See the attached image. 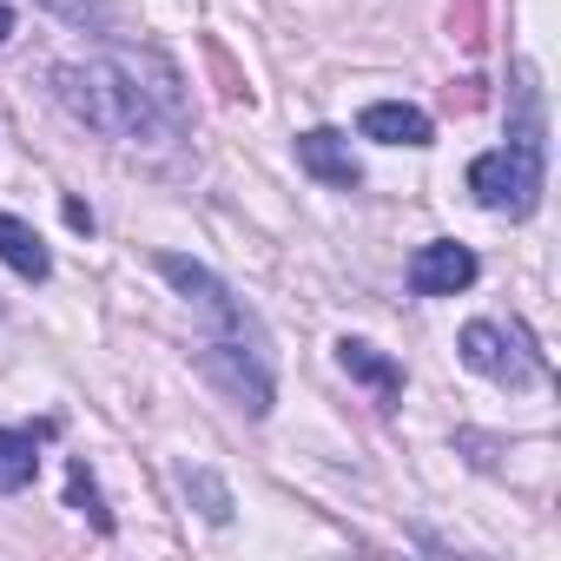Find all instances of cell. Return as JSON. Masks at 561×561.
Returning <instances> with one entry per match:
<instances>
[{"label": "cell", "instance_id": "9", "mask_svg": "<svg viewBox=\"0 0 561 561\" xmlns=\"http://www.w3.org/2000/svg\"><path fill=\"white\" fill-rule=\"evenodd\" d=\"M337 364H344L351 377H364V383H370V390H377L383 403H397V397H403V370H397V364H390L383 351H370V344L344 337V344H337Z\"/></svg>", "mask_w": 561, "mask_h": 561}, {"label": "cell", "instance_id": "8", "mask_svg": "<svg viewBox=\"0 0 561 561\" xmlns=\"http://www.w3.org/2000/svg\"><path fill=\"white\" fill-rule=\"evenodd\" d=\"M0 264H14L21 277H47V271H54L41 231H34L27 218H14V211H0Z\"/></svg>", "mask_w": 561, "mask_h": 561}, {"label": "cell", "instance_id": "5", "mask_svg": "<svg viewBox=\"0 0 561 561\" xmlns=\"http://www.w3.org/2000/svg\"><path fill=\"white\" fill-rule=\"evenodd\" d=\"M469 285H476V251H469V244L436 238V244H423V251L410 257V291H416V298H456V291H469Z\"/></svg>", "mask_w": 561, "mask_h": 561}, {"label": "cell", "instance_id": "11", "mask_svg": "<svg viewBox=\"0 0 561 561\" xmlns=\"http://www.w3.org/2000/svg\"><path fill=\"white\" fill-rule=\"evenodd\" d=\"M67 495H73V508H87L100 528H113V515L100 508V489H93V476H87V462H73V476H67Z\"/></svg>", "mask_w": 561, "mask_h": 561}, {"label": "cell", "instance_id": "10", "mask_svg": "<svg viewBox=\"0 0 561 561\" xmlns=\"http://www.w3.org/2000/svg\"><path fill=\"white\" fill-rule=\"evenodd\" d=\"M41 476V443L27 430H0V495H14Z\"/></svg>", "mask_w": 561, "mask_h": 561}, {"label": "cell", "instance_id": "1", "mask_svg": "<svg viewBox=\"0 0 561 561\" xmlns=\"http://www.w3.org/2000/svg\"><path fill=\"white\" fill-rule=\"evenodd\" d=\"M159 271L218 324V331H211V370L231 383V397H238L251 416H264V410H271V357H264V337H257L251 311L218 285L205 264H192V257H159Z\"/></svg>", "mask_w": 561, "mask_h": 561}, {"label": "cell", "instance_id": "3", "mask_svg": "<svg viewBox=\"0 0 561 561\" xmlns=\"http://www.w3.org/2000/svg\"><path fill=\"white\" fill-rule=\"evenodd\" d=\"M469 192L489 205V211H508V218H528L535 198H541V139L535 126L522 139H508L502 152H482L469 165Z\"/></svg>", "mask_w": 561, "mask_h": 561}, {"label": "cell", "instance_id": "7", "mask_svg": "<svg viewBox=\"0 0 561 561\" xmlns=\"http://www.w3.org/2000/svg\"><path fill=\"white\" fill-rule=\"evenodd\" d=\"M357 133L377 146H430V113H416L403 100H377V106H364Z\"/></svg>", "mask_w": 561, "mask_h": 561}, {"label": "cell", "instance_id": "14", "mask_svg": "<svg viewBox=\"0 0 561 561\" xmlns=\"http://www.w3.org/2000/svg\"><path fill=\"white\" fill-rule=\"evenodd\" d=\"M8 34H14V14H8V8H0V41H8Z\"/></svg>", "mask_w": 561, "mask_h": 561}, {"label": "cell", "instance_id": "4", "mask_svg": "<svg viewBox=\"0 0 561 561\" xmlns=\"http://www.w3.org/2000/svg\"><path fill=\"white\" fill-rule=\"evenodd\" d=\"M462 364L476 370V377H489V383H528L541 364L528 357V344H522V331H502V324H469L462 331Z\"/></svg>", "mask_w": 561, "mask_h": 561}, {"label": "cell", "instance_id": "6", "mask_svg": "<svg viewBox=\"0 0 561 561\" xmlns=\"http://www.w3.org/2000/svg\"><path fill=\"white\" fill-rule=\"evenodd\" d=\"M298 165H305L311 179L337 185V192H357V185H364V165L351 159V139H344V133H324V126L298 139Z\"/></svg>", "mask_w": 561, "mask_h": 561}, {"label": "cell", "instance_id": "12", "mask_svg": "<svg viewBox=\"0 0 561 561\" xmlns=\"http://www.w3.org/2000/svg\"><path fill=\"white\" fill-rule=\"evenodd\" d=\"M185 489H198V495H205V515H211V522H225V515H231V502H225V489H218L211 476H198V469H185Z\"/></svg>", "mask_w": 561, "mask_h": 561}, {"label": "cell", "instance_id": "13", "mask_svg": "<svg viewBox=\"0 0 561 561\" xmlns=\"http://www.w3.org/2000/svg\"><path fill=\"white\" fill-rule=\"evenodd\" d=\"M41 8H54L67 21H100V0H41Z\"/></svg>", "mask_w": 561, "mask_h": 561}, {"label": "cell", "instance_id": "2", "mask_svg": "<svg viewBox=\"0 0 561 561\" xmlns=\"http://www.w3.org/2000/svg\"><path fill=\"white\" fill-rule=\"evenodd\" d=\"M54 87H60V106H67L73 119H87L93 133H113V139H146V133H159L165 119H179L172 80H165V87H146L133 60L60 67Z\"/></svg>", "mask_w": 561, "mask_h": 561}]
</instances>
